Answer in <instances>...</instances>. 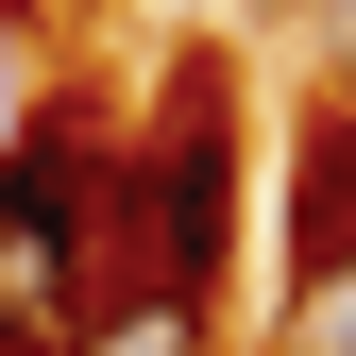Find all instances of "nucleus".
Segmentation results:
<instances>
[{"mask_svg": "<svg viewBox=\"0 0 356 356\" xmlns=\"http://www.w3.org/2000/svg\"><path fill=\"white\" fill-rule=\"evenodd\" d=\"M136 254H153V305L220 323V272H238V51L220 34H187L136 102Z\"/></svg>", "mask_w": 356, "mask_h": 356, "instance_id": "obj_2", "label": "nucleus"}, {"mask_svg": "<svg viewBox=\"0 0 356 356\" xmlns=\"http://www.w3.org/2000/svg\"><path fill=\"white\" fill-rule=\"evenodd\" d=\"M0 17H17V34H34V17H51V0H0Z\"/></svg>", "mask_w": 356, "mask_h": 356, "instance_id": "obj_6", "label": "nucleus"}, {"mask_svg": "<svg viewBox=\"0 0 356 356\" xmlns=\"http://www.w3.org/2000/svg\"><path fill=\"white\" fill-rule=\"evenodd\" d=\"M220 323H204V305H102V323H85L68 356H204Z\"/></svg>", "mask_w": 356, "mask_h": 356, "instance_id": "obj_4", "label": "nucleus"}, {"mask_svg": "<svg viewBox=\"0 0 356 356\" xmlns=\"http://www.w3.org/2000/svg\"><path fill=\"white\" fill-rule=\"evenodd\" d=\"M272 272H289V289L356 272V85H323V102L289 119V187H272Z\"/></svg>", "mask_w": 356, "mask_h": 356, "instance_id": "obj_3", "label": "nucleus"}, {"mask_svg": "<svg viewBox=\"0 0 356 356\" xmlns=\"http://www.w3.org/2000/svg\"><path fill=\"white\" fill-rule=\"evenodd\" d=\"M272 356H356V272H323V289H289V323H272Z\"/></svg>", "mask_w": 356, "mask_h": 356, "instance_id": "obj_5", "label": "nucleus"}, {"mask_svg": "<svg viewBox=\"0 0 356 356\" xmlns=\"http://www.w3.org/2000/svg\"><path fill=\"white\" fill-rule=\"evenodd\" d=\"M102 305H153L136 119L102 85H34L17 136H0V356H68Z\"/></svg>", "mask_w": 356, "mask_h": 356, "instance_id": "obj_1", "label": "nucleus"}]
</instances>
